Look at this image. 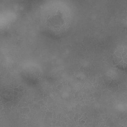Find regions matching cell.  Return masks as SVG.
I'll return each mask as SVG.
<instances>
[{
    "instance_id": "cell-1",
    "label": "cell",
    "mask_w": 127,
    "mask_h": 127,
    "mask_svg": "<svg viewBox=\"0 0 127 127\" xmlns=\"http://www.w3.org/2000/svg\"><path fill=\"white\" fill-rule=\"evenodd\" d=\"M23 76L26 79L35 81L40 76V70L35 65H30L25 67L23 70Z\"/></svg>"
}]
</instances>
